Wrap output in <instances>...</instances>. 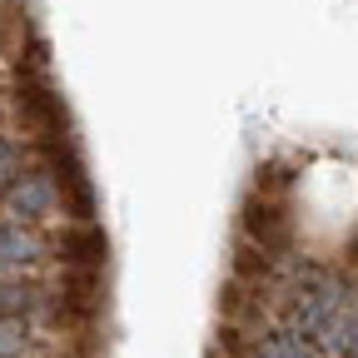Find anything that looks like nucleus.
<instances>
[{
  "label": "nucleus",
  "instance_id": "7ed1b4c3",
  "mask_svg": "<svg viewBox=\"0 0 358 358\" xmlns=\"http://www.w3.org/2000/svg\"><path fill=\"white\" fill-rule=\"evenodd\" d=\"M10 204H15V209L40 214V209H50V189H45L40 179H30V185H15V189H10Z\"/></svg>",
  "mask_w": 358,
  "mask_h": 358
},
{
  "label": "nucleus",
  "instance_id": "f03ea898",
  "mask_svg": "<svg viewBox=\"0 0 358 358\" xmlns=\"http://www.w3.org/2000/svg\"><path fill=\"white\" fill-rule=\"evenodd\" d=\"M249 234H254V244L268 254V249H284V239H289V224H284V214H279V204H249Z\"/></svg>",
  "mask_w": 358,
  "mask_h": 358
},
{
  "label": "nucleus",
  "instance_id": "f257e3e1",
  "mask_svg": "<svg viewBox=\"0 0 358 358\" xmlns=\"http://www.w3.org/2000/svg\"><path fill=\"white\" fill-rule=\"evenodd\" d=\"M60 249H65V268H105V234L95 229V224H80V229H70L65 239H60Z\"/></svg>",
  "mask_w": 358,
  "mask_h": 358
},
{
  "label": "nucleus",
  "instance_id": "39448f33",
  "mask_svg": "<svg viewBox=\"0 0 358 358\" xmlns=\"http://www.w3.org/2000/svg\"><path fill=\"white\" fill-rule=\"evenodd\" d=\"M25 348V334L15 329V324H6V329H0V358H10V353H20Z\"/></svg>",
  "mask_w": 358,
  "mask_h": 358
},
{
  "label": "nucleus",
  "instance_id": "20e7f679",
  "mask_svg": "<svg viewBox=\"0 0 358 358\" xmlns=\"http://www.w3.org/2000/svg\"><path fill=\"white\" fill-rule=\"evenodd\" d=\"M40 308V289H0V313H30Z\"/></svg>",
  "mask_w": 358,
  "mask_h": 358
}]
</instances>
